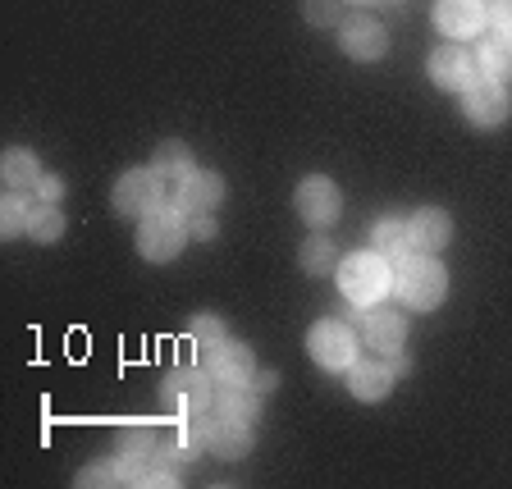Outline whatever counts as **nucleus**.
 Instances as JSON below:
<instances>
[{"mask_svg":"<svg viewBox=\"0 0 512 489\" xmlns=\"http://www.w3.org/2000/svg\"><path fill=\"white\" fill-rule=\"evenodd\" d=\"M37 192H42L46 202H55V197H60V192H64V183L55 179V174H42V183H37Z\"/></svg>","mask_w":512,"mask_h":489,"instance_id":"7c9ffc66","label":"nucleus"},{"mask_svg":"<svg viewBox=\"0 0 512 489\" xmlns=\"http://www.w3.org/2000/svg\"><path fill=\"white\" fill-rule=\"evenodd\" d=\"M302 270H307V275H330L334 270V243L330 238H311L307 247H302Z\"/></svg>","mask_w":512,"mask_h":489,"instance_id":"393cba45","label":"nucleus"},{"mask_svg":"<svg viewBox=\"0 0 512 489\" xmlns=\"http://www.w3.org/2000/svg\"><path fill=\"white\" fill-rule=\"evenodd\" d=\"M480 23H485L480 0H435V28L444 37H476Z\"/></svg>","mask_w":512,"mask_h":489,"instance_id":"f8f14e48","label":"nucleus"},{"mask_svg":"<svg viewBox=\"0 0 512 489\" xmlns=\"http://www.w3.org/2000/svg\"><path fill=\"white\" fill-rule=\"evenodd\" d=\"M0 174H5V183H10L14 192L37 188V183H42V165H37L28 151H10V156H5V165H0Z\"/></svg>","mask_w":512,"mask_h":489,"instance_id":"4be33fe9","label":"nucleus"},{"mask_svg":"<svg viewBox=\"0 0 512 489\" xmlns=\"http://www.w3.org/2000/svg\"><path fill=\"white\" fill-rule=\"evenodd\" d=\"M202 366L215 375V384H252L256 380V357L247 343H211V348H202Z\"/></svg>","mask_w":512,"mask_h":489,"instance_id":"423d86ee","label":"nucleus"},{"mask_svg":"<svg viewBox=\"0 0 512 489\" xmlns=\"http://www.w3.org/2000/svg\"><path fill=\"white\" fill-rule=\"evenodd\" d=\"M362 334H366V343H371L375 352H398L403 348V334H407V325H403V316L398 311H366V325H362Z\"/></svg>","mask_w":512,"mask_h":489,"instance_id":"f3484780","label":"nucleus"},{"mask_svg":"<svg viewBox=\"0 0 512 489\" xmlns=\"http://www.w3.org/2000/svg\"><path fill=\"white\" fill-rule=\"evenodd\" d=\"M371 252H380L389 266H403V261H412L421 247H416V238H412V224L398 220V215H384V220H375V229H371Z\"/></svg>","mask_w":512,"mask_h":489,"instance_id":"9d476101","label":"nucleus"},{"mask_svg":"<svg viewBox=\"0 0 512 489\" xmlns=\"http://www.w3.org/2000/svg\"><path fill=\"white\" fill-rule=\"evenodd\" d=\"M206 448H211L215 458H224V462H238V458L252 453V430H247V421L215 416L211 430H206Z\"/></svg>","mask_w":512,"mask_h":489,"instance_id":"2eb2a0df","label":"nucleus"},{"mask_svg":"<svg viewBox=\"0 0 512 489\" xmlns=\"http://www.w3.org/2000/svg\"><path fill=\"white\" fill-rule=\"evenodd\" d=\"M160 202H165V183L156 170H128L115 183V211L124 215H151L160 211Z\"/></svg>","mask_w":512,"mask_h":489,"instance_id":"6e6552de","label":"nucleus"},{"mask_svg":"<svg viewBox=\"0 0 512 489\" xmlns=\"http://www.w3.org/2000/svg\"><path fill=\"white\" fill-rule=\"evenodd\" d=\"M307 348H311V362L325 366V371H348L357 362V339H352V330L343 320H320L311 330Z\"/></svg>","mask_w":512,"mask_h":489,"instance_id":"39448f33","label":"nucleus"},{"mask_svg":"<svg viewBox=\"0 0 512 489\" xmlns=\"http://www.w3.org/2000/svg\"><path fill=\"white\" fill-rule=\"evenodd\" d=\"M339 46L352 60H380V55L389 51V37H384V28L371 19H348L339 28Z\"/></svg>","mask_w":512,"mask_h":489,"instance_id":"4468645a","label":"nucleus"},{"mask_svg":"<svg viewBox=\"0 0 512 489\" xmlns=\"http://www.w3.org/2000/svg\"><path fill=\"white\" fill-rule=\"evenodd\" d=\"M339 288L343 298L357 302V307H375V302L394 288V275H389V261L380 252H357L339 266Z\"/></svg>","mask_w":512,"mask_h":489,"instance_id":"f257e3e1","label":"nucleus"},{"mask_svg":"<svg viewBox=\"0 0 512 489\" xmlns=\"http://www.w3.org/2000/svg\"><path fill=\"white\" fill-rule=\"evenodd\" d=\"M334 14H339V0H307V19L316 23V28H330Z\"/></svg>","mask_w":512,"mask_h":489,"instance_id":"cd10ccee","label":"nucleus"},{"mask_svg":"<svg viewBox=\"0 0 512 489\" xmlns=\"http://www.w3.org/2000/svg\"><path fill=\"white\" fill-rule=\"evenodd\" d=\"M28 234L37 243H55L64 234V215L55 206H28Z\"/></svg>","mask_w":512,"mask_h":489,"instance_id":"5701e85b","label":"nucleus"},{"mask_svg":"<svg viewBox=\"0 0 512 489\" xmlns=\"http://www.w3.org/2000/svg\"><path fill=\"white\" fill-rule=\"evenodd\" d=\"M28 206H32V202H23L14 188L5 192V202H0V229H5V238L28 234Z\"/></svg>","mask_w":512,"mask_h":489,"instance_id":"b1692460","label":"nucleus"},{"mask_svg":"<svg viewBox=\"0 0 512 489\" xmlns=\"http://www.w3.org/2000/svg\"><path fill=\"white\" fill-rule=\"evenodd\" d=\"M78 480H83V485H128V458L124 462H96V467H87Z\"/></svg>","mask_w":512,"mask_h":489,"instance_id":"a878e982","label":"nucleus"},{"mask_svg":"<svg viewBox=\"0 0 512 489\" xmlns=\"http://www.w3.org/2000/svg\"><path fill=\"white\" fill-rule=\"evenodd\" d=\"M462 110H467V119L476 128H494V124L508 119L512 96H508V87H503L499 78H476V83L462 92Z\"/></svg>","mask_w":512,"mask_h":489,"instance_id":"0eeeda50","label":"nucleus"},{"mask_svg":"<svg viewBox=\"0 0 512 489\" xmlns=\"http://www.w3.org/2000/svg\"><path fill=\"white\" fill-rule=\"evenodd\" d=\"M220 197H224V179H220V174H206V170H192L188 179L174 188V206H179L183 215L211 211Z\"/></svg>","mask_w":512,"mask_h":489,"instance_id":"ddd939ff","label":"nucleus"},{"mask_svg":"<svg viewBox=\"0 0 512 489\" xmlns=\"http://www.w3.org/2000/svg\"><path fill=\"white\" fill-rule=\"evenodd\" d=\"M215 412L229 416V421H247V426H252L256 416H261V394L247 389V384H224L220 394H215Z\"/></svg>","mask_w":512,"mask_h":489,"instance_id":"6ab92c4d","label":"nucleus"},{"mask_svg":"<svg viewBox=\"0 0 512 489\" xmlns=\"http://www.w3.org/2000/svg\"><path fill=\"white\" fill-rule=\"evenodd\" d=\"M339 188H334L325 174H311V179L298 183V215L307 224H316V229H325V224L339 220Z\"/></svg>","mask_w":512,"mask_h":489,"instance_id":"1a4fd4ad","label":"nucleus"},{"mask_svg":"<svg viewBox=\"0 0 512 489\" xmlns=\"http://www.w3.org/2000/svg\"><path fill=\"white\" fill-rule=\"evenodd\" d=\"M480 69L490 78H512V32H499L494 28L485 42H480Z\"/></svg>","mask_w":512,"mask_h":489,"instance_id":"aec40b11","label":"nucleus"},{"mask_svg":"<svg viewBox=\"0 0 512 489\" xmlns=\"http://www.w3.org/2000/svg\"><path fill=\"white\" fill-rule=\"evenodd\" d=\"M412 238L421 252H444L448 238H453V220H448L444 211H435V206H426V211H416L412 220Z\"/></svg>","mask_w":512,"mask_h":489,"instance_id":"a211bd4d","label":"nucleus"},{"mask_svg":"<svg viewBox=\"0 0 512 489\" xmlns=\"http://www.w3.org/2000/svg\"><path fill=\"white\" fill-rule=\"evenodd\" d=\"M188 339H197L202 348H211V343H220V339H224V325H220L215 316H192Z\"/></svg>","mask_w":512,"mask_h":489,"instance_id":"bb28decb","label":"nucleus"},{"mask_svg":"<svg viewBox=\"0 0 512 489\" xmlns=\"http://www.w3.org/2000/svg\"><path fill=\"white\" fill-rule=\"evenodd\" d=\"M485 23H494L499 32H512V0H490L485 5Z\"/></svg>","mask_w":512,"mask_h":489,"instance_id":"c85d7f7f","label":"nucleus"},{"mask_svg":"<svg viewBox=\"0 0 512 489\" xmlns=\"http://www.w3.org/2000/svg\"><path fill=\"white\" fill-rule=\"evenodd\" d=\"M183 238H188V224L174 211H165V206L142 215V224H138V252L147 256V261H170V256H179Z\"/></svg>","mask_w":512,"mask_h":489,"instance_id":"20e7f679","label":"nucleus"},{"mask_svg":"<svg viewBox=\"0 0 512 489\" xmlns=\"http://www.w3.org/2000/svg\"><path fill=\"white\" fill-rule=\"evenodd\" d=\"M394 293L412 311H435L448 293V275H444V266H435L426 256H412V261H403L394 270Z\"/></svg>","mask_w":512,"mask_h":489,"instance_id":"f03ea898","label":"nucleus"},{"mask_svg":"<svg viewBox=\"0 0 512 489\" xmlns=\"http://www.w3.org/2000/svg\"><path fill=\"white\" fill-rule=\"evenodd\" d=\"M394 380L398 375L389 371V362H371V357H366V362L348 366V384H352V394L362 398V403H380V398L394 389Z\"/></svg>","mask_w":512,"mask_h":489,"instance_id":"dca6fc26","label":"nucleus"},{"mask_svg":"<svg viewBox=\"0 0 512 489\" xmlns=\"http://www.w3.org/2000/svg\"><path fill=\"white\" fill-rule=\"evenodd\" d=\"M188 234H192V238H202V243H206V238H215V220H211L206 211H197V215L188 220Z\"/></svg>","mask_w":512,"mask_h":489,"instance_id":"c756f323","label":"nucleus"},{"mask_svg":"<svg viewBox=\"0 0 512 489\" xmlns=\"http://www.w3.org/2000/svg\"><path fill=\"white\" fill-rule=\"evenodd\" d=\"M211 384H215V375L206 371V366H202V371H197V366H179V371L165 375L160 398H165V403H170L179 416H197V412H211V407H215Z\"/></svg>","mask_w":512,"mask_h":489,"instance_id":"7ed1b4c3","label":"nucleus"},{"mask_svg":"<svg viewBox=\"0 0 512 489\" xmlns=\"http://www.w3.org/2000/svg\"><path fill=\"white\" fill-rule=\"evenodd\" d=\"M151 170L160 174V183H174V188H179L192 174V151L183 147V142H165V147L156 151V160H151Z\"/></svg>","mask_w":512,"mask_h":489,"instance_id":"412c9836","label":"nucleus"},{"mask_svg":"<svg viewBox=\"0 0 512 489\" xmlns=\"http://www.w3.org/2000/svg\"><path fill=\"white\" fill-rule=\"evenodd\" d=\"M430 78H435L444 92H467L476 83V60H471L462 46H439L430 55Z\"/></svg>","mask_w":512,"mask_h":489,"instance_id":"9b49d317","label":"nucleus"}]
</instances>
